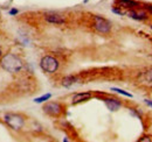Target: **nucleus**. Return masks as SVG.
Returning <instances> with one entry per match:
<instances>
[{"label": "nucleus", "instance_id": "ddd939ff", "mask_svg": "<svg viewBox=\"0 0 152 142\" xmlns=\"http://www.w3.org/2000/svg\"><path fill=\"white\" fill-rule=\"evenodd\" d=\"M111 91H115V92H117V93H121V94H123V96H125V97H130V98H132V94L129 93V92H126V91H124V90L117 89V88H113Z\"/></svg>", "mask_w": 152, "mask_h": 142}, {"label": "nucleus", "instance_id": "2eb2a0df", "mask_svg": "<svg viewBox=\"0 0 152 142\" xmlns=\"http://www.w3.org/2000/svg\"><path fill=\"white\" fill-rule=\"evenodd\" d=\"M113 12H114V13H117V14H119V15H122V14H123L119 9H116V8H113Z\"/></svg>", "mask_w": 152, "mask_h": 142}, {"label": "nucleus", "instance_id": "f8f14e48", "mask_svg": "<svg viewBox=\"0 0 152 142\" xmlns=\"http://www.w3.org/2000/svg\"><path fill=\"white\" fill-rule=\"evenodd\" d=\"M50 97H52V94H50V93H47V94H45V96H42V97H39V98H37L34 101H35V103H38V104H40V103H43V101L48 100Z\"/></svg>", "mask_w": 152, "mask_h": 142}, {"label": "nucleus", "instance_id": "a211bd4d", "mask_svg": "<svg viewBox=\"0 0 152 142\" xmlns=\"http://www.w3.org/2000/svg\"><path fill=\"white\" fill-rule=\"evenodd\" d=\"M139 141H140V142H142V141H151V140H150V139H140Z\"/></svg>", "mask_w": 152, "mask_h": 142}, {"label": "nucleus", "instance_id": "423d86ee", "mask_svg": "<svg viewBox=\"0 0 152 142\" xmlns=\"http://www.w3.org/2000/svg\"><path fill=\"white\" fill-rule=\"evenodd\" d=\"M91 98V93L89 92H83V93H77L74 96L73 98V104H78V103H82V101H86L88 99Z\"/></svg>", "mask_w": 152, "mask_h": 142}, {"label": "nucleus", "instance_id": "9b49d317", "mask_svg": "<svg viewBox=\"0 0 152 142\" xmlns=\"http://www.w3.org/2000/svg\"><path fill=\"white\" fill-rule=\"evenodd\" d=\"M76 82H77V77H75V76H67V77L63 78L62 85L66 86V88H69L70 85H73Z\"/></svg>", "mask_w": 152, "mask_h": 142}, {"label": "nucleus", "instance_id": "f257e3e1", "mask_svg": "<svg viewBox=\"0 0 152 142\" xmlns=\"http://www.w3.org/2000/svg\"><path fill=\"white\" fill-rule=\"evenodd\" d=\"M1 67L4 70H6L7 72H11V73H15V72H19L23 64H22V61L20 59L18 56L13 55V54H7L2 57L1 59Z\"/></svg>", "mask_w": 152, "mask_h": 142}, {"label": "nucleus", "instance_id": "6e6552de", "mask_svg": "<svg viewBox=\"0 0 152 142\" xmlns=\"http://www.w3.org/2000/svg\"><path fill=\"white\" fill-rule=\"evenodd\" d=\"M104 103H105L107 107H108L110 111H113V112L117 111V109L121 107V105H122V104H121L118 100H116V99H104Z\"/></svg>", "mask_w": 152, "mask_h": 142}, {"label": "nucleus", "instance_id": "0eeeda50", "mask_svg": "<svg viewBox=\"0 0 152 142\" xmlns=\"http://www.w3.org/2000/svg\"><path fill=\"white\" fill-rule=\"evenodd\" d=\"M46 21L49 22V23H55V25H61V23H64V19L60 15L56 14H48L45 17Z\"/></svg>", "mask_w": 152, "mask_h": 142}, {"label": "nucleus", "instance_id": "aec40b11", "mask_svg": "<svg viewBox=\"0 0 152 142\" xmlns=\"http://www.w3.org/2000/svg\"><path fill=\"white\" fill-rule=\"evenodd\" d=\"M151 28H152V26H151Z\"/></svg>", "mask_w": 152, "mask_h": 142}, {"label": "nucleus", "instance_id": "dca6fc26", "mask_svg": "<svg viewBox=\"0 0 152 142\" xmlns=\"http://www.w3.org/2000/svg\"><path fill=\"white\" fill-rule=\"evenodd\" d=\"M146 9L152 14V5H148V6H146Z\"/></svg>", "mask_w": 152, "mask_h": 142}, {"label": "nucleus", "instance_id": "39448f33", "mask_svg": "<svg viewBox=\"0 0 152 142\" xmlns=\"http://www.w3.org/2000/svg\"><path fill=\"white\" fill-rule=\"evenodd\" d=\"M43 111H45L47 114H49V115L57 117V115L61 114V112H62V107H61L60 104H57V103H48V104L45 105Z\"/></svg>", "mask_w": 152, "mask_h": 142}, {"label": "nucleus", "instance_id": "4468645a", "mask_svg": "<svg viewBox=\"0 0 152 142\" xmlns=\"http://www.w3.org/2000/svg\"><path fill=\"white\" fill-rule=\"evenodd\" d=\"M10 14H11V15H15V14H18V9H14V8L11 9V11H10Z\"/></svg>", "mask_w": 152, "mask_h": 142}, {"label": "nucleus", "instance_id": "7ed1b4c3", "mask_svg": "<svg viewBox=\"0 0 152 142\" xmlns=\"http://www.w3.org/2000/svg\"><path fill=\"white\" fill-rule=\"evenodd\" d=\"M40 65H41V68H42L43 71L49 72V73H53L58 68V62H57L54 57H52V56H45L41 59Z\"/></svg>", "mask_w": 152, "mask_h": 142}, {"label": "nucleus", "instance_id": "20e7f679", "mask_svg": "<svg viewBox=\"0 0 152 142\" xmlns=\"http://www.w3.org/2000/svg\"><path fill=\"white\" fill-rule=\"evenodd\" d=\"M94 26H95L96 30L99 32V33H103V34H107L110 32L111 29V25L108 20H105L102 17H95V22H94Z\"/></svg>", "mask_w": 152, "mask_h": 142}, {"label": "nucleus", "instance_id": "9d476101", "mask_svg": "<svg viewBox=\"0 0 152 142\" xmlns=\"http://www.w3.org/2000/svg\"><path fill=\"white\" fill-rule=\"evenodd\" d=\"M128 15L130 17V18L134 19V20H145V19L148 18V15L145 14V13H143V12H136V11H130L129 13H128Z\"/></svg>", "mask_w": 152, "mask_h": 142}, {"label": "nucleus", "instance_id": "6ab92c4d", "mask_svg": "<svg viewBox=\"0 0 152 142\" xmlns=\"http://www.w3.org/2000/svg\"><path fill=\"white\" fill-rule=\"evenodd\" d=\"M0 56H1V50H0Z\"/></svg>", "mask_w": 152, "mask_h": 142}, {"label": "nucleus", "instance_id": "f03ea898", "mask_svg": "<svg viewBox=\"0 0 152 142\" xmlns=\"http://www.w3.org/2000/svg\"><path fill=\"white\" fill-rule=\"evenodd\" d=\"M4 120H5V122L11 128H13L15 130L21 129L23 127V125H25L23 118L21 115H19V114H14V113H7V114H5Z\"/></svg>", "mask_w": 152, "mask_h": 142}, {"label": "nucleus", "instance_id": "1a4fd4ad", "mask_svg": "<svg viewBox=\"0 0 152 142\" xmlns=\"http://www.w3.org/2000/svg\"><path fill=\"white\" fill-rule=\"evenodd\" d=\"M116 4L124 8H132V7L138 6V2H136L133 0H116Z\"/></svg>", "mask_w": 152, "mask_h": 142}, {"label": "nucleus", "instance_id": "f3484780", "mask_svg": "<svg viewBox=\"0 0 152 142\" xmlns=\"http://www.w3.org/2000/svg\"><path fill=\"white\" fill-rule=\"evenodd\" d=\"M145 104H146V105H149V106H151V107H152V101H151V100H145Z\"/></svg>", "mask_w": 152, "mask_h": 142}]
</instances>
